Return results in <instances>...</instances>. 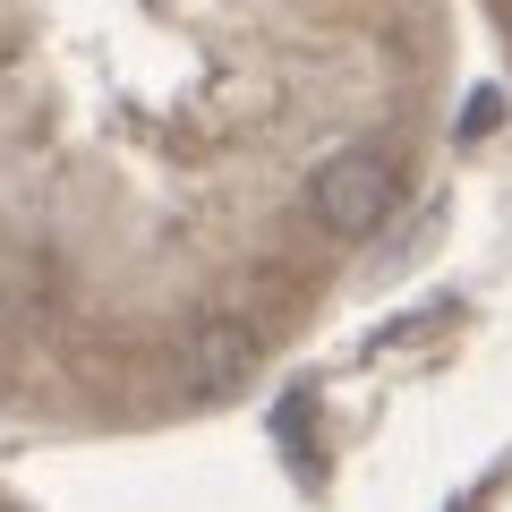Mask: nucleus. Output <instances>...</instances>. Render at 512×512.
I'll list each match as a JSON object with an SVG mask.
<instances>
[{
  "label": "nucleus",
  "mask_w": 512,
  "mask_h": 512,
  "mask_svg": "<svg viewBox=\"0 0 512 512\" xmlns=\"http://www.w3.org/2000/svg\"><path fill=\"white\" fill-rule=\"evenodd\" d=\"M393 197H402V180H393V163H384L376 146H342V154H325V163L308 171V214H316V231H333V239L384 231Z\"/></svg>",
  "instance_id": "f257e3e1"
},
{
  "label": "nucleus",
  "mask_w": 512,
  "mask_h": 512,
  "mask_svg": "<svg viewBox=\"0 0 512 512\" xmlns=\"http://www.w3.org/2000/svg\"><path fill=\"white\" fill-rule=\"evenodd\" d=\"M239 367H248V325H205V333H188L180 384H188V393H222Z\"/></svg>",
  "instance_id": "f03ea898"
},
{
  "label": "nucleus",
  "mask_w": 512,
  "mask_h": 512,
  "mask_svg": "<svg viewBox=\"0 0 512 512\" xmlns=\"http://www.w3.org/2000/svg\"><path fill=\"white\" fill-rule=\"evenodd\" d=\"M487 128H495V86H478L470 111H461V137H487Z\"/></svg>",
  "instance_id": "7ed1b4c3"
}]
</instances>
